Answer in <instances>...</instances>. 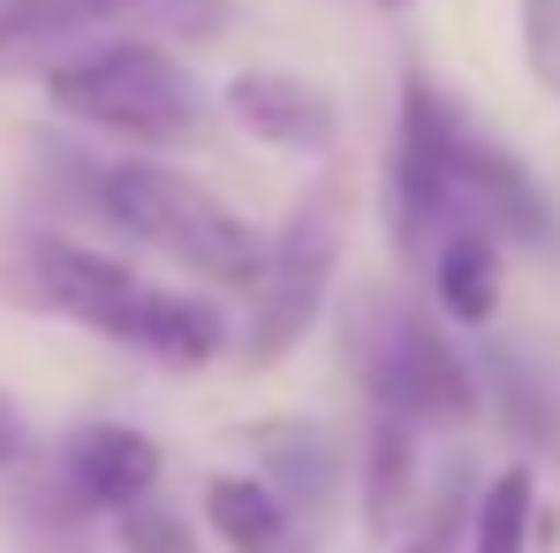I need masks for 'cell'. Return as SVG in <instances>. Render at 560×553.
Listing matches in <instances>:
<instances>
[{
  "label": "cell",
  "instance_id": "15",
  "mask_svg": "<svg viewBox=\"0 0 560 553\" xmlns=\"http://www.w3.org/2000/svg\"><path fill=\"white\" fill-rule=\"evenodd\" d=\"M530 531H538V470L508 462L469 500V553H523Z\"/></svg>",
  "mask_w": 560,
  "mask_h": 553
},
{
  "label": "cell",
  "instance_id": "6",
  "mask_svg": "<svg viewBox=\"0 0 560 553\" xmlns=\"http://www.w3.org/2000/svg\"><path fill=\"white\" fill-rule=\"evenodd\" d=\"M463 106L432 69L401 77V114H394V152H386V228L401 258H432V243L455 220V145H463Z\"/></svg>",
  "mask_w": 560,
  "mask_h": 553
},
{
  "label": "cell",
  "instance_id": "9",
  "mask_svg": "<svg viewBox=\"0 0 560 553\" xmlns=\"http://www.w3.org/2000/svg\"><path fill=\"white\" fill-rule=\"evenodd\" d=\"M220 106H228V122H235L250 145L288 152V160H326L334 137H341L334 92L311 84V77H295V69H243V77H228Z\"/></svg>",
  "mask_w": 560,
  "mask_h": 553
},
{
  "label": "cell",
  "instance_id": "17",
  "mask_svg": "<svg viewBox=\"0 0 560 553\" xmlns=\"http://www.w3.org/2000/svg\"><path fill=\"white\" fill-rule=\"evenodd\" d=\"M469 500H477L469 462H447V470H440V485H432V493H417L409 523L394 531V546H386V553H455L469 539Z\"/></svg>",
  "mask_w": 560,
  "mask_h": 553
},
{
  "label": "cell",
  "instance_id": "2",
  "mask_svg": "<svg viewBox=\"0 0 560 553\" xmlns=\"http://www.w3.org/2000/svg\"><path fill=\"white\" fill-rule=\"evenodd\" d=\"M84 212L106 220V228H121L129 243H144V251L189 266L197 280H212V288H250L258 251H266V235H258L220 189H205L197 175L167 168L160 152L92 160Z\"/></svg>",
  "mask_w": 560,
  "mask_h": 553
},
{
  "label": "cell",
  "instance_id": "11",
  "mask_svg": "<svg viewBox=\"0 0 560 553\" xmlns=\"http://www.w3.org/2000/svg\"><path fill=\"white\" fill-rule=\"evenodd\" d=\"M243 440H250V456H258L250 477L273 485L295 516L334 500V485H341V456H334V440H326L311 417H266V425H250Z\"/></svg>",
  "mask_w": 560,
  "mask_h": 553
},
{
  "label": "cell",
  "instance_id": "8",
  "mask_svg": "<svg viewBox=\"0 0 560 553\" xmlns=\"http://www.w3.org/2000/svg\"><path fill=\"white\" fill-rule=\"evenodd\" d=\"M160 470H167V456H160L152 433L92 417V425H77L54 448V493L77 516H121L129 500H152L160 493Z\"/></svg>",
  "mask_w": 560,
  "mask_h": 553
},
{
  "label": "cell",
  "instance_id": "19",
  "mask_svg": "<svg viewBox=\"0 0 560 553\" xmlns=\"http://www.w3.org/2000/svg\"><path fill=\"white\" fill-rule=\"evenodd\" d=\"M515 46L546 99H560V0H515Z\"/></svg>",
  "mask_w": 560,
  "mask_h": 553
},
{
  "label": "cell",
  "instance_id": "5",
  "mask_svg": "<svg viewBox=\"0 0 560 553\" xmlns=\"http://www.w3.org/2000/svg\"><path fill=\"white\" fill-rule=\"evenodd\" d=\"M357 365H364V402L409 417L417 433H455L485 410L477 365L447 342V326L401 296H378L357 319Z\"/></svg>",
  "mask_w": 560,
  "mask_h": 553
},
{
  "label": "cell",
  "instance_id": "3",
  "mask_svg": "<svg viewBox=\"0 0 560 553\" xmlns=\"http://www.w3.org/2000/svg\"><path fill=\"white\" fill-rule=\"evenodd\" d=\"M46 99L61 122H84L129 152H167L205 129V84L175 46L144 31H106L69 69L46 77Z\"/></svg>",
  "mask_w": 560,
  "mask_h": 553
},
{
  "label": "cell",
  "instance_id": "20",
  "mask_svg": "<svg viewBox=\"0 0 560 553\" xmlns=\"http://www.w3.org/2000/svg\"><path fill=\"white\" fill-rule=\"evenodd\" d=\"M31 462V425H23V410L0 394V470H23Z\"/></svg>",
  "mask_w": 560,
  "mask_h": 553
},
{
  "label": "cell",
  "instance_id": "13",
  "mask_svg": "<svg viewBox=\"0 0 560 553\" xmlns=\"http://www.w3.org/2000/svg\"><path fill=\"white\" fill-rule=\"evenodd\" d=\"M417 485H424V433L394 410H372L364 425V531L394 539L417 508Z\"/></svg>",
  "mask_w": 560,
  "mask_h": 553
},
{
  "label": "cell",
  "instance_id": "18",
  "mask_svg": "<svg viewBox=\"0 0 560 553\" xmlns=\"http://www.w3.org/2000/svg\"><path fill=\"white\" fill-rule=\"evenodd\" d=\"M114 539H121V553H197L189 516L167 508V500H129V508L114 516Z\"/></svg>",
  "mask_w": 560,
  "mask_h": 553
},
{
  "label": "cell",
  "instance_id": "12",
  "mask_svg": "<svg viewBox=\"0 0 560 553\" xmlns=\"http://www.w3.org/2000/svg\"><path fill=\"white\" fill-rule=\"evenodd\" d=\"M106 31H98L84 8H69V0H8L0 8V77L15 84V77H54V69H69L84 46H98Z\"/></svg>",
  "mask_w": 560,
  "mask_h": 553
},
{
  "label": "cell",
  "instance_id": "4",
  "mask_svg": "<svg viewBox=\"0 0 560 553\" xmlns=\"http://www.w3.org/2000/svg\"><path fill=\"white\" fill-rule=\"evenodd\" d=\"M341 258H349V189L334 183H311L288 220L266 235L258 251V274H250V319H243V365L266 371L280 365L318 319H326V296L341 280Z\"/></svg>",
  "mask_w": 560,
  "mask_h": 553
},
{
  "label": "cell",
  "instance_id": "16",
  "mask_svg": "<svg viewBox=\"0 0 560 553\" xmlns=\"http://www.w3.org/2000/svg\"><path fill=\"white\" fill-rule=\"evenodd\" d=\"M477 387H492V410H500V425H508L523 448H560V402H553V387L523 365L515 349H492Z\"/></svg>",
  "mask_w": 560,
  "mask_h": 553
},
{
  "label": "cell",
  "instance_id": "21",
  "mask_svg": "<svg viewBox=\"0 0 560 553\" xmlns=\"http://www.w3.org/2000/svg\"><path fill=\"white\" fill-rule=\"evenodd\" d=\"M372 8H386V15H409V8H417V0H372Z\"/></svg>",
  "mask_w": 560,
  "mask_h": 553
},
{
  "label": "cell",
  "instance_id": "10",
  "mask_svg": "<svg viewBox=\"0 0 560 553\" xmlns=\"http://www.w3.org/2000/svg\"><path fill=\"white\" fill-rule=\"evenodd\" d=\"M205 523L228 553H318L303 516L280 500L273 485H258L250 470H220L205 477Z\"/></svg>",
  "mask_w": 560,
  "mask_h": 553
},
{
  "label": "cell",
  "instance_id": "14",
  "mask_svg": "<svg viewBox=\"0 0 560 553\" xmlns=\"http://www.w3.org/2000/svg\"><path fill=\"white\" fill-rule=\"evenodd\" d=\"M424 280H432V303L440 319L455 326H492L500 311V243L485 228H447L424 258Z\"/></svg>",
  "mask_w": 560,
  "mask_h": 553
},
{
  "label": "cell",
  "instance_id": "7",
  "mask_svg": "<svg viewBox=\"0 0 560 553\" xmlns=\"http://www.w3.org/2000/svg\"><path fill=\"white\" fill-rule=\"evenodd\" d=\"M455 220L485 228L492 243H530V251H546L560 235L553 197L538 189V175L485 129H463V145H455Z\"/></svg>",
  "mask_w": 560,
  "mask_h": 553
},
{
  "label": "cell",
  "instance_id": "1",
  "mask_svg": "<svg viewBox=\"0 0 560 553\" xmlns=\"http://www.w3.org/2000/svg\"><path fill=\"white\" fill-rule=\"evenodd\" d=\"M15 274H23V296L38 311L77 319V326H92V334H106V342H121V349H137V357H152L167 371H205L228 349V319H220L212 296L160 288L129 258H114L98 243H77L61 228L23 235Z\"/></svg>",
  "mask_w": 560,
  "mask_h": 553
}]
</instances>
